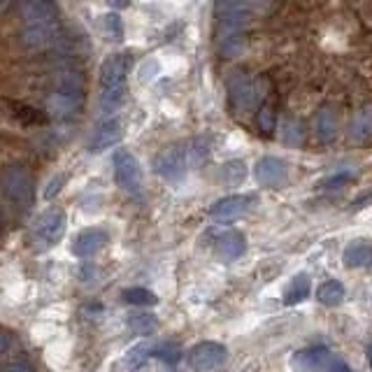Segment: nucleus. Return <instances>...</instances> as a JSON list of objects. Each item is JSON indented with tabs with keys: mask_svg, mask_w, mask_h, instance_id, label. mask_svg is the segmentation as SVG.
I'll use <instances>...</instances> for the list:
<instances>
[{
	"mask_svg": "<svg viewBox=\"0 0 372 372\" xmlns=\"http://www.w3.org/2000/svg\"><path fill=\"white\" fill-rule=\"evenodd\" d=\"M61 19L54 0H24L22 40L28 49H46L56 42Z\"/></svg>",
	"mask_w": 372,
	"mask_h": 372,
	"instance_id": "f257e3e1",
	"label": "nucleus"
},
{
	"mask_svg": "<svg viewBox=\"0 0 372 372\" xmlns=\"http://www.w3.org/2000/svg\"><path fill=\"white\" fill-rule=\"evenodd\" d=\"M128 56L110 54L101 65V110L105 115L115 112L126 98V77H128Z\"/></svg>",
	"mask_w": 372,
	"mask_h": 372,
	"instance_id": "f03ea898",
	"label": "nucleus"
},
{
	"mask_svg": "<svg viewBox=\"0 0 372 372\" xmlns=\"http://www.w3.org/2000/svg\"><path fill=\"white\" fill-rule=\"evenodd\" d=\"M84 82L77 70H61L56 75V91L51 98V110L56 117H72L82 108Z\"/></svg>",
	"mask_w": 372,
	"mask_h": 372,
	"instance_id": "7ed1b4c3",
	"label": "nucleus"
},
{
	"mask_svg": "<svg viewBox=\"0 0 372 372\" xmlns=\"http://www.w3.org/2000/svg\"><path fill=\"white\" fill-rule=\"evenodd\" d=\"M0 189H3L5 198L12 203L17 210H31L33 201H35V186L24 165H10L0 175Z\"/></svg>",
	"mask_w": 372,
	"mask_h": 372,
	"instance_id": "20e7f679",
	"label": "nucleus"
},
{
	"mask_svg": "<svg viewBox=\"0 0 372 372\" xmlns=\"http://www.w3.org/2000/svg\"><path fill=\"white\" fill-rule=\"evenodd\" d=\"M65 226H68V217L61 208H49L37 217L35 226H33V247L37 251H46L56 247L65 235Z\"/></svg>",
	"mask_w": 372,
	"mask_h": 372,
	"instance_id": "39448f33",
	"label": "nucleus"
},
{
	"mask_svg": "<svg viewBox=\"0 0 372 372\" xmlns=\"http://www.w3.org/2000/svg\"><path fill=\"white\" fill-rule=\"evenodd\" d=\"M296 370H307V372H340L349 370V365L342 361L340 356L333 354L326 347H307L296 351L294 361H291Z\"/></svg>",
	"mask_w": 372,
	"mask_h": 372,
	"instance_id": "423d86ee",
	"label": "nucleus"
},
{
	"mask_svg": "<svg viewBox=\"0 0 372 372\" xmlns=\"http://www.w3.org/2000/svg\"><path fill=\"white\" fill-rule=\"evenodd\" d=\"M191 154H189V142L184 144H172L165 147L161 154L156 156V172L168 182H179L186 170L191 168Z\"/></svg>",
	"mask_w": 372,
	"mask_h": 372,
	"instance_id": "0eeeda50",
	"label": "nucleus"
},
{
	"mask_svg": "<svg viewBox=\"0 0 372 372\" xmlns=\"http://www.w3.org/2000/svg\"><path fill=\"white\" fill-rule=\"evenodd\" d=\"M115 179L126 194H137L142 189V168L130 151L119 149L115 154Z\"/></svg>",
	"mask_w": 372,
	"mask_h": 372,
	"instance_id": "6e6552de",
	"label": "nucleus"
},
{
	"mask_svg": "<svg viewBox=\"0 0 372 372\" xmlns=\"http://www.w3.org/2000/svg\"><path fill=\"white\" fill-rule=\"evenodd\" d=\"M228 358V349L219 342H198L186 356V365L194 370H217Z\"/></svg>",
	"mask_w": 372,
	"mask_h": 372,
	"instance_id": "1a4fd4ad",
	"label": "nucleus"
},
{
	"mask_svg": "<svg viewBox=\"0 0 372 372\" xmlns=\"http://www.w3.org/2000/svg\"><path fill=\"white\" fill-rule=\"evenodd\" d=\"M219 37H228L237 33L247 22V8L242 0H217Z\"/></svg>",
	"mask_w": 372,
	"mask_h": 372,
	"instance_id": "9d476101",
	"label": "nucleus"
},
{
	"mask_svg": "<svg viewBox=\"0 0 372 372\" xmlns=\"http://www.w3.org/2000/svg\"><path fill=\"white\" fill-rule=\"evenodd\" d=\"M228 96H230L232 108L247 110L254 105L256 86L247 75H244V72H232L230 79H228Z\"/></svg>",
	"mask_w": 372,
	"mask_h": 372,
	"instance_id": "9b49d317",
	"label": "nucleus"
},
{
	"mask_svg": "<svg viewBox=\"0 0 372 372\" xmlns=\"http://www.w3.org/2000/svg\"><path fill=\"white\" fill-rule=\"evenodd\" d=\"M254 201H256L254 196H244V194L226 196L214 205V208H212L210 214H212V219H217V221H230V219L242 217L244 212L251 208V203Z\"/></svg>",
	"mask_w": 372,
	"mask_h": 372,
	"instance_id": "f8f14e48",
	"label": "nucleus"
},
{
	"mask_svg": "<svg viewBox=\"0 0 372 372\" xmlns=\"http://www.w3.org/2000/svg\"><path fill=\"white\" fill-rule=\"evenodd\" d=\"M121 137H124L121 121H119V119H105V121L93 130L89 149L93 151V154H101V151L121 142Z\"/></svg>",
	"mask_w": 372,
	"mask_h": 372,
	"instance_id": "ddd939ff",
	"label": "nucleus"
},
{
	"mask_svg": "<svg viewBox=\"0 0 372 372\" xmlns=\"http://www.w3.org/2000/svg\"><path fill=\"white\" fill-rule=\"evenodd\" d=\"M287 175H289V170H287V163H284L282 158L265 156L256 163L258 184L270 186V189H279V186L287 182Z\"/></svg>",
	"mask_w": 372,
	"mask_h": 372,
	"instance_id": "4468645a",
	"label": "nucleus"
},
{
	"mask_svg": "<svg viewBox=\"0 0 372 372\" xmlns=\"http://www.w3.org/2000/svg\"><path fill=\"white\" fill-rule=\"evenodd\" d=\"M108 244V232L103 228H86L72 242V254L77 258H91Z\"/></svg>",
	"mask_w": 372,
	"mask_h": 372,
	"instance_id": "2eb2a0df",
	"label": "nucleus"
},
{
	"mask_svg": "<svg viewBox=\"0 0 372 372\" xmlns=\"http://www.w3.org/2000/svg\"><path fill=\"white\" fill-rule=\"evenodd\" d=\"M244 249H247V242H244L242 232L228 230L217 240L214 254H217L219 261H235V258H240L244 254Z\"/></svg>",
	"mask_w": 372,
	"mask_h": 372,
	"instance_id": "dca6fc26",
	"label": "nucleus"
},
{
	"mask_svg": "<svg viewBox=\"0 0 372 372\" xmlns=\"http://www.w3.org/2000/svg\"><path fill=\"white\" fill-rule=\"evenodd\" d=\"M314 130L321 142H333L337 137V115L333 108H321L314 117Z\"/></svg>",
	"mask_w": 372,
	"mask_h": 372,
	"instance_id": "f3484780",
	"label": "nucleus"
},
{
	"mask_svg": "<svg viewBox=\"0 0 372 372\" xmlns=\"http://www.w3.org/2000/svg\"><path fill=\"white\" fill-rule=\"evenodd\" d=\"M342 261H344L347 268H363V265L372 263V247L368 242H363V240L351 242L349 247L344 249Z\"/></svg>",
	"mask_w": 372,
	"mask_h": 372,
	"instance_id": "a211bd4d",
	"label": "nucleus"
},
{
	"mask_svg": "<svg viewBox=\"0 0 372 372\" xmlns=\"http://www.w3.org/2000/svg\"><path fill=\"white\" fill-rule=\"evenodd\" d=\"M349 137L354 140V142H365V140L372 137V110H361L351 119Z\"/></svg>",
	"mask_w": 372,
	"mask_h": 372,
	"instance_id": "6ab92c4d",
	"label": "nucleus"
},
{
	"mask_svg": "<svg viewBox=\"0 0 372 372\" xmlns=\"http://www.w3.org/2000/svg\"><path fill=\"white\" fill-rule=\"evenodd\" d=\"M98 28H101V35L108 40V42H121L124 40V22L115 12L103 15L98 19Z\"/></svg>",
	"mask_w": 372,
	"mask_h": 372,
	"instance_id": "aec40b11",
	"label": "nucleus"
},
{
	"mask_svg": "<svg viewBox=\"0 0 372 372\" xmlns=\"http://www.w3.org/2000/svg\"><path fill=\"white\" fill-rule=\"evenodd\" d=\"M310 287H312L310 275H296L291 279L287 291H284V298H282L284 305H296V303L305 301V298L310 296Z\"/></svg>",
	"mask_w": 372,
	"mask_h": 372,
	"instance_id": "412c9836",
	"label": "nucleus"
},
{
	"mask_svg": "<svg viewBox=\"0 0 372 372\" xmlns=\"http://www.w3.org/2000/svg\"><path fill=\"white\" fill-rule=\"evenodd\" d=\"M316 301L326 305V307H335V305H340L344 301V287L337 279H328V282H323L321 287H319Z\"/></svg>",
	"mask_w": 372,
	"mask_h": 372,
	"instance_id": "4be33fe9",
	"label": "nucleus"
},
{
	"mask_svg": "<svg viewBox=\"0 0 372 372\" xmlns=\"http://www.w3.org/2000/svg\"><path fill=\"white\" fill-rule=\"evenodd\" d=\"M128 326L135 335L149 337L158 330V319L154 314H147V312H137V314H130Z\"/></svg>",
	"mask_w": 372,
	"mask_h": 372,
	"instance_id": "5701e85b",
	"label": "nucleus"
},
{
	"mask_svg": "<svg viewBox=\"0 0 372 372\" xmlns=\"http://www.w3.org/2000/svg\"><path fill=\"white\" fill-rule=\"evenodd\" d=\"M151 351H154V344H147V342L137 344V347L128 349V354L124 358V365L126 368H142L151 358Z\"/></svg>",
	"mask_w": 372,
	"mask_h": 372,
	"instance_id": "b1692460",
	"label": "nucleus"
},
{
	"mask_svg": "<svg viewBox=\"0 0 372 372\" xmlns=\"http://www.w3.org/2000/svg\"><path fill=\"white\" fill-rule=\"evenodd\" d=\"M124 301L128 305H137V307H149V305H156L158 298L156 294H151L149 289H142V287H133V289H126L124 291Z\"/></svg>",
	"mask_w": 372,
	"mask_h": 372,
	"instance_id": "393cba45",
	"label": "nucleus"
},
{
	"mask_svg": "<svg viewBox=\"0 0 372 372\" xmlns=\"http://www.w3.org/2000/svg\"><path fill=\"white\" fill-rule=\"evenodd\" d=\"M258 128H261L263 135H270L277 126V112H275V105L272 103H263L261 110H258Z\"/></svg>",
	"mask_w": 372,
	"mask_h": 372,
	"instance_id": "a878e982",
	"label": "nucleus"
},
{
	"mask_svg": "<svg viewBox=\"0 0 372 372\" xmlns=\"http://www.w3.org/2000/svg\"><path fill=\"white\" fill-rule=\"evenodd\" d=\"M151 358H158L165 365H177V361L182 358V351H179L177 344H154V351H151Z\"/></svg>",
	"mask_w": 372,
	"mask_h": 372,
	"instance_id": "bb28decb",
	"label": "nucleus"
},
{
	"mask_svg": "<svg viewBox=\"0 0 372 372\" xmlns=\"http://www.w3.org/2000/svg\"><path fill=\"white\" fill-rule=\"evenodd\" d=\"M221 175H223V182L228 186H240L244 175H247V168H244L242 161H230V163L223 165Z\"/></svg>",
	"mask_w": 372,
	"mask_h": 372,
	"instance_id": "cd10ccee",
	"label": "nucleus"
},
{
	"mask_svg": "<svg viewBox=\"0 0 372 372\" xmlns=\"http://www.w3.org/2000/svg\"><path fill=\"white\" fill-rule=\"evenodd\" d=\"M65 182H68V175H63V172H61V175H56L54 179H51V182L46 184V189H44V201H51V198H54V196H58V191L63 189V184H65Z\"/></svg>",
	"mask_w": 372,
	"mask_h": 372,
	"instance_id": "c85d7f7f",
	"label": "nucleus"
},
{
	"mask_svg": "<svg viewBox=\"0 0 372 372\" xmlns=\"http://www.w3.org/2000/svg\"><path fill=\"white\" fill-rule=\"evenodd\" d=\"M303 140V128L298 124L294 121H289L287 124V133H284V142H289V144H298Z\"/></svg>",
	"mask_w": 372,
	"mask_h": 372,
	"instance_id": "c756f323",
	"label": "nucleus"
},
{
	"mask_svg": "<svg viewBox=\"0 0 372 372\" xmlns=\"http://www.w3.org/2000/svg\"><path fill=\"white\" fill-rule=\"evenodd\" d=\"M349 179H351V175H349V172H344V175H340V177H335V179H330V182H326V189H335V186L337 184H347L349 182Z\"/></svg>",
	"mask_w": 372,
	"mask_h": 372,
	"instance_id": "7c9ffc66",
	"label": "nucleus"
},
{
	"mask_svg": "<svg viewBox=\"0 0 372 372\" xmlns=\"http://www.w3.org/2000/svg\"><path fill=\"white\" fill-rule=\"evenodd\" d=\"M108 3H110V8L124 10V8H128V5H130V0H108Z\"/></svg>",
	"mask_w": 372,
	"mask_h": 372,
	"instance_id": "2f4dec72",
	"label": "nucleus"
},
{
	"mask_svg": "<svg viewBox=\"0 0 372 372\" xmlns=\"http://www.w3.org/2000/svg\"><path fill=\"white\" fill-rule=\"evenodd\" d=\"M8 349H10V337L0 333V354H3V351H8Z\"/></svg>",
	"mask_w": 372,
	"mask_h": 372,
	"instance_id": "473e14b6",
	"label": "nucleus"
},
{
	"mask_svg": "<svg viewBox=\"0 0 372 372\" xmlns=\"http://www.w3.org/2000/svg\"><path fill=\"white\" fill-rule=\"evenodd\" d=\"M368 363H370V368H372V342L368 344Z\"/></svg>",
	"mask_w": 372,
	"mask_h": 372,
	"instance_id": "72a5a7b5",
	"label": "nucleus"
},
{
	"mask_svg": "<svg viewBox=\"0 0 372 372\" xmlns=\"http://www.w3.org/2000/svg\"><path fill=\"white\" fill-rule=\"evenodd\" d=\"M8 3H10V0H0V8H5Z\"/></svg>",
	"mask_w": 372,
	"mask_h": 372,
	"instance_id": "f704fd0d",
	"label": "nucleus"
},
{
	"mask_svg": "<svg viewBox=\"0 0 372 372\" xmlns=\"http://www.w3.org/2000/svg\"><path fill=\"white\" fill-rule=\"evenodd\" d=\"M0 226H3V217H0Z\"/></svg>",
	"mask_w": 372,
	"mask_h": 372,
	"instance_id": "c9c22d12",
	"label": "nucleus"
}]
</instances>
